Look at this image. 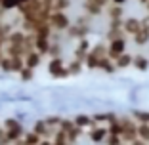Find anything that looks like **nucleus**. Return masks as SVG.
Segmentation results:
<instances>
[{
  "label": "nucleus",
  "instance_id": "f257e3e1",
  "mask_svg": "<svg viewBox=\"0 0 149 145\" xmlns=\"http://www.w3.org/2000/svg\"><path fill=\"white\" fill-rule=\"evenodd\" d=\"M2 126H4V130H6V136H8L10 143H15V141L23 139L25 130H23L21 122H19L17 119H6L4 122H2Z\"/></svg>",
  "mask_w": 149,
  "mask_h": 145
},
{
  "label": "nucleus",
  "instance_id": "f03ea898",
  "mask_svg": "<svg viewBox=\"0 0 149 145\" xmlns=\"http://www.w3.org/2000/svg\"><path fill=\"white\" fill-rule=\"evenodd\" d=\"M88 33H90V21H88L86 15H80V17L77 19V23L71 25L69 29H67V35H69L71 38H74V40L86 38Z\"/></svg>",
  "mask_w": 149,
  "mask_h": 145
},
{
  "label": "nucleus",
  "instance_id": "7ed1b4c3",
  "mask_svg": "<svg viewBox=\"0 0 149 145\" xmlns=\"http://www.w3.org/2000/svg\"><path fill=\"white\" fill-rule=\"evenodd\" d=\"M48 23L52 25L54 31H59V33H67V29L71 27V19L65 12H52Z\"/></svg>",
  "mask_w": 149,
  "mask_h": 145
},
{
  "label": "nucleus",
  "instance_id": "20e7f679",
  "mask_svg": "<svg viewBox=\"0 0 149 145\" xmlns=\"http://www.w3.org/2000/svg\"><path fill=\"white\" fill-rule=\"evenodd\" d=\"M48 73L54 78H67V76H69L63 57H52V59H50L48 61Z\"/></svg>",
  "mask_w": 149,
  "mask_h": 145
},
{
  "label": "nucleus",
  "instance_id": "39448f33",
  "mask_svg": "<svg viewBox=\"0 0 149 145\" xmlns=\"http://www.w3.org/2000/svg\"><path fill=\"white\" fill-rule=\"evenodd\" d=\"M123 53H126V38H117V40H111L107 44V57L109 59H117L120 57Z\"/></svg>",
  "mask_w": 149,
  "mask_h": 145
},
{
  "label": "nucleus",
  "instance_id": "423d86ee",
  "mask_svg": "<svg viewBox=\"0 0 149 145\" xmlns=\"http://www.w3.org/2000/svg\"><path fill=\"white\" fill-rule=\"evenodd\" d=\"M107 136H109V132H107V126H94L88 130V137H90V141L92 143H105Z\"/></svg>",
  "mask_w": 149,
  "mask_h": 145
},
{
  "label": "nucleus",
  "instance_id": "0eeeda50",
  "mask_svg": "<svg viewBox=\"0 0 149 145\" xmlns=\"http://www.w3.org/2000/svg\"><path fill=\"white\" fill-rule=\"evenodd\" d=\"M140 29H141V19L128 17V19H124V21H123V31H124V35L134 36L138 31H140Z\"/></svg>",
  "mask_w": 149,
  "mask_h": 145
},
{
  "label": "nucleus",
  "instance_id": "6e6552de",
  "mask_svg": "<svg viewBox=\"0 0 149 145\" xmlns=\"http://www.w3.org/2000/svg\"><path fill=\"white\" fill-rule=\"evenodd\" d=\"M90 48H92V46H90V42H88L86 38L79 40V42H77V46H74V52H73L74 59H79V61H84V57L88 56Z\"/></svg>",
  "mask_w": 149,
  "mask_h": 145
},
{
  "label": "nucleus",
  "instance_id": "1a4fd4ad",
  "mask_svg": "<svg viewBox=\"0 0 149 145\" xmlns=\"http://www.w3.org/2000/svg\"><path fill=\"white\" fill-rule=\"evenodd\" d=\"M73 122L80 130H90V128L96 126V122H94V119L90 114H77V117H73Z\"/></svg>",
  "mask_w": 149,
  "mask_h": 145
},
{
  "label": "nucleus",
  "instance_id": "9d476101",
  "mask_svg": "<svg viewBox=\"0 0 149 145\" xmlns=\"http://www.w3.org/2000/svg\"><path fill=\"white\" fill-rule=\"evenodd\" d=\"M33 132L36 134V136H40L42 139H48L50 136H52V130L48 128V124L44 122V119H38V120H35V124H33Z\"/></svg>",
  "mask_w": 149,
  "mask_h": 145
},
{
  "label": "nucleus",
  "instance_id": "9b49d317",
  "mask_svg": "<svg viewBox=\"0 0 149 145\" xmlns=\"http://www.w3.org/2000/svg\"><path fill=\"white\" fill-rule=\"evenodd\" d=\"M50 46H52V40L50 38L35 36V52H38L40 56H48L50 53Z\"/></svg>",
  "mask_w": 149,
  "mask_h": 145
},
{
  "label": "nucleus",
  "instance_id": "f8f14e48",
  "mask_svg": "<svg viewBox=\"0 0 149 145\" xmlns=\"http://www.w3.org/2000/svg\"><path fill=\"white\" fill-rule=\"evenodd\" d=\"M103 8L100 4H96L94 0H84V13L88 17H96V15H101Z\"/></svg>",
  "mask_w": 149,
  "mask_h": 145
},
{
  "label": "nucleus",
  "instance_id": "ddd939ff",
  "mask_svg": "<svg viewBox=\"0 0 149 145\" xmlns=\"http://www.w3.org/2000/svg\"><path fill=\"white\" fill-rule=\"evenodd\" d=\"M40 63H42V56H40L38 52H29L25 56V67H27V69H33V71H35Z\"/></svg>",
  "mask_w": 149,
  "mask_h": 145
},
{
  "label": "nucleus",
  "instance_id": "4468645a",
  "mask_svg": "<svg viewBox=\"0 0 149 145\" xmlns=\"http://www.w3.org/2000/svg\"><path fill=\"white\" fill-rule=\"evenodd\" d=\"M132 67L136 71H140V73H145V71L149 69V59L145 56H134V59H132Z\"/></svg>",
  "mask_w": 149,
  "mask_h": 145
},
{
  "label": "nucleus",
  "instance_id": "2eb2a0df",
  "mask_svg": "<svg viewBox=\"0 0 149 145\" xmlns=\"http://www.w3.org/2000/svg\"><path fill=\"white\" fill-rule=\"evenodd\" d=\"M117 117H118V114H115V113H96L92 119H94V122H96V124L105 122V126H107V124H111L113 120H117Z\"/></svg>",
  "mask_w": 149,
  "mask_h": 145
},
{
  "label": "nucleus",
  "instance_id": "dca6fc26",
  "mask_svg": "<svg viewBox=\"0 0 149 145\" xmlns=\"http://www.w3.org/2000/svg\"><path fill=\"white\" fill-rule=\"evenodd\" d=\"M132 59H134V56L126 52V53H123L120 57L115 59V67H117V69H128V67L132 65Z\"/></svg>",
  "mask_w": 149,
  "mask_h": 145
},
{
  "label": "nucleus",
  "instance_id": "f3484780",
  "mask_svg": "<svg viewBox=\"0 0 149 145\" xmlns=\"http://www.w3.org/2000/svg\"><path fill=\"white\" fill-rule=\"evenodd\" d=\"M132 119L136 120V124H149V111H141V109H134L130 114Z\"/></svg>",
  "mask_w": 149,
  "mask_h": 145
},
{
  "label": "nucleus",
  "instance_id": "a211bd4d",
  "mask_svg": "<svg viewBox=\"0 0 149 145\" xmlns=\"http://www.w3.org/2000/svg\"><path fill=\"white\" fill-rule=\"evenodd\" d=\"M149 42V29H143L141 27L140 31L134 35V44H138V46H145Z\"/></svg>",
  "mask_w": 149,
  "mask_h": 145
},
{
  "label": "nucleus",
  "instance_id": "6ab92c4d",
  "mask_svg": "<svg viewBox=\"0 0 149 145\" xmlns=\"http://www.w3.org/2000/svg\"><path fill=\"white\" fill-rule=\"evenodd\" d=\"M100 71H103V73H107V75H113L115 71H117V67H115V61L113 59H109V57H103L100 61V67H97Z\"/></svg>",
  "mask_w": 149,
  "mask_h": 145
},
{
  "label": "nucleus",
  "instance_id": "aec40b11",
  "mask_svg": "<svg viewBox=\"0 0 149 145\" xmlns=\"http://www.w3.org/2000/svg\"><path fill=\"white\" fill-rule=\"evenodd\" d=\"M82 67H84V61H79V59H71L69 61V65H67V73H69V76L71 75H80L82 73Z\"/></svg>",
  "mask_w": 149,
  "mask_h": 145
},
{
  "label": "nucleus",
  "instance_id": "412c9836",
  "mask_svg": "<svg viewBox=\"0 0 149 145\" xmlns=\"http://www.w3.org/2000/svg\"><path fill=\"white\" fill-rule=\"evenodd\" d=\"M107 15H109L111 21H120L123 19V6H117V4L109 6L107 8Z\"/></svg>",
  "mask_w": 149,
  "mask_h": 145
},
{
  "label": "nucleus",
  "instance_id": "4be33fe9",
  "mask_svg": "<svg viewBox=\"0 0 149 145\" xmlns=\"http://www.w3.org/2000/svg\"><path fill=\"white\" fill-rule=\"evenodd\" d=\"M105 38H107V42H111V40H117V38H124L123 27H109V31H107Z\"/></svg>",
  "mask_w": 149,
  "mask_h": 145
},
{
  "label": "nucleus",
  "instance_id": "5701e85b",
  "mask_svg": "<svg viewBox=\"0 0 149 145\" xmlns=\"http://www.w3.org/2000/svg\"><path fill=\"white\" fill-rule=\"evenodd\" d=\"M54 33L52 25L50 23H42V25H38V29L35 31V36H42V38H50Z\"/></svg>",
  "mask_w": 149,
  "mask_h": 145
},
{
  "label": "nucleus",
  "instance_id": "b1692460",
  "mask_svg": "<svg viewBox=\"0 0 149 145\" xmlns=\"http://www.w3.org/2000/svg\"><path fill=\"white\" fill-rule=\"evenodd\" d=\"M90 52H92L96 57H100V59L107 57V46H105V42H97V44H94L92 48H90Z\"/></svg>",
  "mask_w": 149,
  "mask_h": 145
},
{
  "label": "nucleus",
  "instance_id": "393cba45",
  "mask_svg": "<svg viewBox=\"0 0 149 145\" xmlns=\"http://www.w3.org/2000/svg\"><path fill=\"white\" fill-rule=\"evenodd\" d=\"M40 141H42V137L36 136L33 130L23 134V143H25V145H40Z\"/></svg>",
  "mask_w": 149,
  "mask_h": 145
},
{
  "label": "nucleus",
  "instance_id": "a878e982",
  "mask_svg": "<svg viewBox=\"0 0 149 145\" xmlns=\"http://www.w3.org/2000/svg\"><path fill=\"white\" fill-rule=\"evenodd\" d=\"M100 61H101L100 57H96L92 52H88V56L84 57V67H88V69L94 71V69H97V67H100Z\"/></svg>",
  "mask_w": 149,
  "mask_h": 145
},
{
  "label": "nucleus",
  "instance_id": "bb28decb",
  "mask_svg": "<svg viewBox=\"0 0 149 145\" xmlns=\"http://www.w3.org/2000/svg\"><path fill=\"white\" fill-rule=\"evenodd\" d=\"M138 139L149 143V124H138Z\"/></svg>",
  "mask_w": 149,
  "mask_h": 145
},
{
  "label": "nucleus",
  "instance_id": "cd10ccee",
  "mask_svg": "<svg viewBox=\"0 0 149 145\" xmlns=\"http://www.w3.org/2000/svg\"><path fill=\"white\" fill-rule=\"evenodd\" d=\"M69 6H71V0H54L52 12H65Z\"/></svg>",
  "mask_w": 149,
  "mask_h": 145
},
{
  "label": "nucleus",
  "instance_id": "c85d7f7f",
  "mask_svg": "<svg viewBox=\"0 0 149 145\" xmlns=\"http://www.w3.org/2000/svg\"><path fill=\"white\" fill-rule=\"evenodd\" d=\"M0 71H4V73H12V57L6 56V53L0 57Z\"/></svg>",
  "mask_w": 149,
  "mask_h": 145
},
{
  "label": "nucleus",
  "instance_id": "c756f323",
  "mask_svg": "<svg viewBox=\"0 0 149 145\" xmlns=\"http://www.w3.org/2000/svg\"><path fill=\"white\" fill-rule=\"evenodd\" d=\"M117 119H118V117H117ZM107 132H109L111 136H120V134H123V128H120L118 120H113L111 124H107Z\"/></svg>",
  "mask_w": 149,
  "mask_h": 145
},
{
  "label": "nucleus",
  "instance_id": "7c9ffc66",
  "mask_svg": "<svg viewBox=\"0 0 149 145\" xmlns=\"http://www.w3.org/2000/svg\"><path fill=\"white\" fill-rule=\"evenodd\" d=\"M19 78H21L23 82H29V80L35 78V71H33V69H27V67H23V69L19 71Z\"/></svg>",
  "mask_w": 149,
  "mask_h": 145
},
{
  "label": "nucleus",
  "instance_id": "2f4dec72",
  "mask_svg": "<svg viewBox=\"0 0 149 145\" xmlns=\"http://www.w3.org/2000/svg\"><path fill=\"white\" fill-rule=\"evenodd\" d=\"M19 6H21V2H19V0H2V2H0V8L4 10H13V8H19Z\"/></svg>",
  "mask_w": 149,
  "mask_h": 145
},
{
  "label": "nucleus",
  "instance_id": "473e14b6",
  "mask_svg": "<svg viewBox=\"0 0 149 145\" xmlns=\"http://www.w3.org/2000/svg\"><path fill=\"white\" fill-rule=\"evenodd\" d=\"M48 56H50V59H52V57H61V46H59V42H52Z\"/></svg>",
  "mask_w": 149,
  "mask_h": 145
},
{
  "label": "nucleus",
  "instance_id": "72a5a7b5",
  "mask_svg": "<svg viewBox=\"0 0 149 145\" xmlns=\"http://www.w3.org/2000/svg\"><path fill=\"white\" fill-rule=\"evenodd\" d=\"M0 145H10L8 136H6V130H4V126H2V124H0Z\"/></svg>",
  "mask_w": 149,
  "mask_h": 145
},
{
  "label": "nucleus",
  "instance_id": "f704fd0d",
  "mask_svg": "<svg viewBox=\"0 0 149 145\" xmlns=\"http://www.w3.org/2000/svg\"><path fill=\"white\" fill-rule=\"evenodd\" d=\"M141 27H143V29H149V15L145 19H141Z\"/></svg>",
  "mask_w": 149,
  "mask_h": 145
},
{
  "label": "nucleus",
  "instance_id": "c9c22d12",
  "mask_svg": "<svg viewBox=\"0 0 149 145\" xmlns=\"http://www.w3.org/2000/svg\"><path fill=\"white\" fill-rule=\"evenodd\" d=\"M130 145H149V143H145V141H141V139H136V141H132Z\"/></svg>",
  "mask_w": 149,
  "mask_h": 145
},
{
  "label": "nucleus",
  "instance_id": "e433bc0d",
  "mask_svg": "<svg viewBox=\"0 0 149 145\" xmlns=\"http://www.w3.org/2000/svg\"><path fill=\"white\" fill-rule=\"evenodd\" d=\"M111 2H113V4H117V6H123L126 0H111Z\"/></svg>",
  "mask_w": 149,
  "mask_h": 145
},
{
  "label": "nucleus",
  "instance_id": "4c0bfd02",
  "mask_svg": "<svg viewBox=\"0 0 149 145\" xmlns=\"http://www.w3.org/2000/svg\"><path fill=\"white\" fill-rule=\"evenodd\" d=\"M4 13H6V12H4L2 8H0V23H4V21H2V19H4Z\"/></svg>",
  "mask_w": 149,
  "mask_h": 145
},
{
  "label": "nucleus",
  "instance_id": "58836bf2",
  "mask_svg": "<svg viewBox=\"0 0 149 145\" xmlns=\"http://www.w3.org/2000/svg\"><path fill=\"white\" fill-rule=\"evenodd\" d=\"M145 8H147V12H149V0H147V2H145Z\"/></svg>",
  "mask_w": 149,
  "mask_h": 145
},
{
  "label": "nucleus",
  "instance_id": "ea45409f",
  "mask_svg": "<svg viewBox=\"0 0 149 145\" xmlns=\"http://www.w3.org/2000/svg\"><path fill=\"white\" fill-rule=\"evenodd\" d=\"M140 2H141V4H145V2H147V0H140Z\"/></svg>",
  "mask_w": 149,
  "mask_h": 145
}]
</instances>
